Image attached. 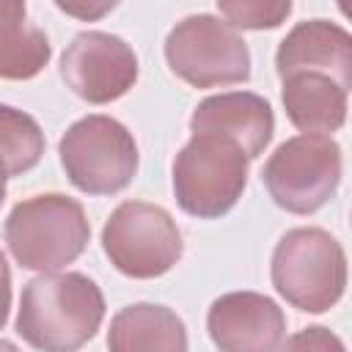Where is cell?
Wrapping results in <instances>:
<instances>
[{"label":"cell","mask_w":352,"mask_h":352,"mask_svg":"<svg viewBox=\"0 0 352 352\" xmlns=\"http://www.w3.org/2000/svg\"><path fill=\"white\" fill-rule=\"evenodd\" d=\"M220 19L231 28H245V30H272L286 22L292 14L289 0L278 3H264V0H223L217 3Z\"/></svg>","instance_id":"cell-17"},{"label":"cell","mask_w":352,"mask_h":352,"mask_svg":"<svg viewBox=\"0 0 352 352\" xmlns=\"http://www.w3.org/2000/svg\"><path fill=\"white\" fill-rule=\"evenodd\" d=\"M0 352H19V349H16L11 341H3V338H0Z\"/></svg>","instance_id":"cell-22"},{"label":"cell","mask_w":352,"mask_h":352,"mask_svg":"<svg viewBox=\"0 0 352 352\" xmlns=\"http://www.w3.org/2000/svg\"><path fill=\"white\" fill-rule=\"evenodd\" d=\"M60 77L88 104H110L138 82V55L121 36L82 30L60 55Z\"/></svg>","instance_id":"cell-9"},{"label":"cell","mask_w":352,"mask_h":352,"mask_svg":"<svg viewBox=\"0 0 352 352\" xmlns=\"http://www.w3.org/2000/svg\"><path fill=\"white\" fill-rule=\"evenodd\" d=\"M6 184H8V173H6V168H3V162H0V206H3V201H6Z\"/></svg>","instance_id":"cell-21"},{"label":"cell","mask_w":352,"mask_h":352,"mask_svg":"<svg viewBox=\"0 0 352 352\" xmlns=\"http://www.w3.org/2000/svg\"><path fill=\"white\" fill-rule=\"evenodd\" d=\"M3 234L16 264L44 275L82 256L91 239V223L80 201L60 192H44L19 201Z\"/></svg>","instance_id":"cell-2"},{"label":"cell","mask_w":352,"mask_h":352,"mask_svg":"<svg viewBox=\"0 0 352 352\" xmlns=\"http://www.w3.org/2000/svg\"><path fill=\"white\" fill-rule=\"evenodd\" d=\"M275 292L297 311L324 314L346 289V256L324 228H292L280 236L270 264Z\"/></svg>","instance_id":"cell-3"},{"label":"cell","mask_w":352,"mask_h":352,"mask_svg":"<svg viewBox=\"0 0 352 352\" xmlns=\"http://www.w3.org/2000/svg\"><path fill=\"white\" fill-rule=\"evenodd\" d=\"M346 88H341L336 80L324 74H292L283 77L280 102L286 110V118L302 132V135H319L330 138L338 132L346 121Z\"/></svg>","instance_id":"cell-13"},{"label":"cell","mask_w":352,"mask_h":352,"mask_svg":"<svg viewBox=\"0 0 352 352\" xmlns=\"http://www.w3.org/2000/svg\"><path fill=\"white\" fill-rule=\"evenodd\" d=\"M52 58L50 38L28 22L25 3H0V77L30 80L44 72Z\"/></svg>","instance_id":"cell-15"},{"label":"cell","mask_w":352,"mask_h":352,"mask_svg":"<svg viewBox=\"0 0 352 352\" xmlns=\"http://www.w3.org/2000/svg\"><path fill=\"white\" fill-rule=\"evenodd\" d=\"M206 330L220 352H275L286 338V316L267 294L228 292L209 305Z\"/></svg>","instance_id":"cell-10"},{"label":"cell","mask_w":352,"mask_h":352,"mask_svg":"<svg viewBox=\"0 0 352 352\" xmlns=\"http://www.w3.org/2000/svg\"><path fill=\"white\" fill-rule=\"evenodd\" d=\"M341 168V146L333 138L294 135L270 154L261 182L280 209L292 214H314L336 195Z\"/></svg>","instance_id":"cell-7"},{"label":"cell","mask_w":352,"mask_h":352,"mask_svg":"<svg viewBox=\"0 0 352 352\" xmlns=\"http://www.w3.org/2000/svg\"><path fill=\"white\" fill-rule=\"evenodd\" d=\"M110 352H187V327L176 311L157 302H132L110 319Z\"/></svg>","instance_id":"cell-14"},{"label":"cell","mask_w":352,"mask_h":352,"mask_svg":"<svg viewBox=\"0 0 352 352\" xmlns=\"http://www.w3.org/2000/svg\"><path fill=\"white\" fill-rule=\"evenodd\" d=\"M104 319V294L82 272H44L25 283L16 333L38 352H77Z\"/></svg>","instance_id":"cell-1"},{"label":"cell","mask_w":352,"mask_h":352,"mask_svg":"<svg viewBox=\"0 0 352 352\" xmlns=\"http://www.w3.org/2000/svg\"><path fill=\"white\" fill-rule=\"evenodd\" d=\"M165 60L192 88H217L250 77L245 38L214 14H190L165 38Z\"/></svg>","instance_id":"cell-8"},{"label":"cell","mask_w":352,"mask_h":352,"mask_svg":"<svg viewBox=\"0 0 352 352\" xmlns=\"http://www.w3.org/2000/svg\"><path fill=\"white\" fill-rule=\"evenodd\" d=\"M58 8L60 11H66V14H74V16H82V19H94V16H102L104 11H110L113 8V3H102V6H96V8H85V6H74V3H58Z\"/></svg>","instance_id":"cell-20"},{"label":"cell","mask_w":352,"mask_h":352,"mask_svg":"<svg viewBox=\"0 0 352 352\" xmlns=\"http://www.w3.org/2000/svg\"><path fill=\"white\" fill-rule=\"evenodd\" d=\"M8 311H11V270L0 250V330L8 322Z\"/></svg>","instance_id":"cell-19"},{"label":"cell","mask_w":352,"mask_h":352,"mask_svg":"<svg viewBox=\"0 0 352 352\" xmlns=\"http://www.w3.org/2000/svg\"><path fill=\"white\" fill-rule=\"evenodd\" d=\"M190 129L192 135H223L234 140L248 160H256L272 140L275 116L264 96L250 91H228L198 102V107L190 116Z\"/></svg>","instance_id":"cell-12"},{"label":"cell","mask_w":352,"mask_h":352,"mask_svg":"<svg viewBox=\"0 0 352 352\" xmlns=\"http://www.w3.org/2000/svg\"><path fill=\"white\" fill-rule=\"evenodd\" d=\"M278 77L292 74H324L341 88H352V36L330 19L297 22L275 52Z\"/></svg>","instance_id":"cell-11"},{"label":"cell","mask_w":352,"mask_h":352,"mask_svg":"<svg viewBox=\"0 0 352 352\" xmlns=\"http://www.w3.org/2000/svg\"><path fill=\"white\" fill-rule=\"evenodd\" d=\"M60 165L69 182L85 195H116L138 173V143L132 132L110 116H85L74 121L58 143Z\"/></svg>","instance_id":"cell-5"},{"label":"cell","mask_w":352,"mask_h":352,"mask_svg":"<svg viewBox=\"0 0 352 352\" xmlns=\"http://www.w3.org/2000/svg\"><path fill=\"white\" fill-rule=\"evenodd\" d=\"M275 352H346V346L330 327L311 324V327H302L294 336L283 338Z\"/></svg>","instance_id":"cell-18"},{"label":"cell","mask_w":352,"mask_h":352,"mask_svg":"<svg viewBox=\"0 0 352 352\" xmlns=\"http://www.w3.org/2000/svg\"><path fill=\"white\" fill-rule=\"evenodd\" d=\"M245 151L223 138L198 132L173 160V195L182 212L201 220H217L228 214L248 184Z\"/></svg>","instance_id":"cell-4"},{"label":"cell","mask_w":352,"mask_h":352,"mask_svg":"<svg viewBox=\"0 0 352 352\" xmlns=\"http://www.w3.org/2000/svg\"><path fill=\"white\" fill-rule=\"evenodd\" d=\"M44 154V132L33 116L11 104H0V162L11 176L28 173Z\"/></svg>","instance_id":"cell-16"},{"label":"cell","mask_w":352,"mask_h":352,"mask_svg":"<svg viewBox=\"0 0 352 352\" xmlns=\"http://www.w3.org/2000/svg\"><path fill=\"white\" fill-rule=\"evenodd\" d=\"M102 248L121 275L148 280L176 267L184 242L168 209L148 201H124L102 228Z\"/></svg>","instance_id":"cell-6"}]
</instances>
